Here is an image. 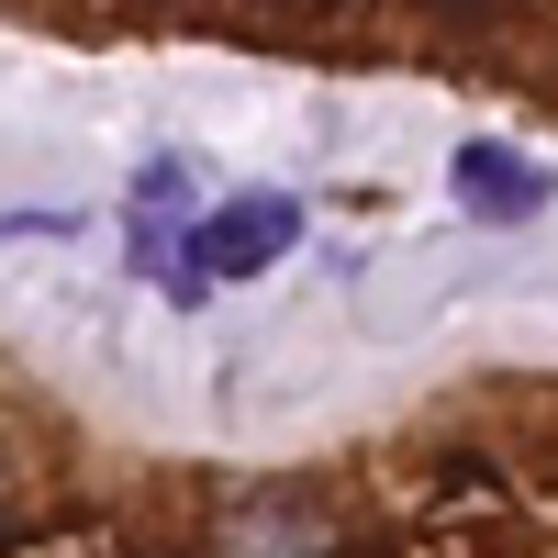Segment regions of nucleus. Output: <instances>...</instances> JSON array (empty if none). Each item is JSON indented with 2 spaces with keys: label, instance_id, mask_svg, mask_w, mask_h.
Listing matches in <instances>:
<instances>
[{
  "label": "nucleus",
  "instance_id": "obj_2",
  "mask_svg": "<svg viewBox=\"0 0 558 558\" xmlns=\"http://www.w3.org/2000/svg\"><path fill=\"white\" fill-rule=\"evenodd\" d=\"M447 191H458V213H470V223H536L558 179H547L525 146H492V134H481V146L447 157Z\"/></svg>",
  "mask_w": 558,
  "mask_h": 558
},
{
  "label": "nucleus",
  "instance_id": "obj_1",
  "mask_svg": "<svg viewBox=\"0 0 558 558\" xmlns=\"http://www.w3.org/2000/svg\"><path fill=\"white\" fill-rule=\"evenodd\" d=\"M291 246H302V202L291 191H235L223 213L191 223L179 257H202V279H257V268H279Z\"/></svg>",
  "mask_w": 558,
  "mask_h": 558
}]
</instances>
